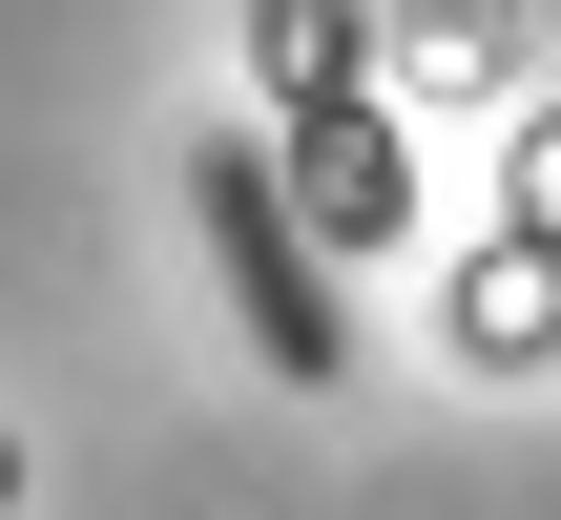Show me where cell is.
I'll list each match as a JSON object with an SVG mask.
<instances>
[{"mask_svg":"<svg viewBox=\"0 0 561 520\" xmlns=\"http://www.w3.org/2000/svg\"><path fill=\"white\" fill-rule=\"evenodd\" d=\"M271 167H291V208L333 229V271L416 250V125H396L375 83H291V104H271Z\"/></svg>","mask_w":561,"mask_h":520,"instance_id":"7a4b0ae2","label":"cell"},{"mask_svg":"<svg viewBox=\"0 0 561 520\" xmlns=\"http://www.w3.org/2000/svg\"><path fill=\"white\" fill-rule=\"evenodd\" d=\"M187 229H208V271H229V334H250V375H291V396H333L354 375V292H333V229L291 208V167H271V125H187Z\"/></svg>","mask_w":561,"mask_h":520,"instance_id":"6da1fadb","label":"cell"},{"mask_svg":"<svg viewBox=\"0 0 561 520\" xmlns=\"http://www.w3.org/2000/svg\"><path fill=\"white\" fill-rule=\"evenodd\" d=\"M21 479H42V459H21V417H0V520H21Z\"/></svg>","mask_w":561,"mask_h":520,"instance_id":"5b68a950","label":"cell"},{"mask_svg":"<svg viewBox=\"0 0 561 520\" xmlns=\"http://www.w3.org/2000/svg\"><path fill=\"white\" fill-rule=\"evenodd\" d=\"M250 63H271V104L291 83H354V0H250Z\"/></svg>","mask_w":561,"mask_h":520,"instance_id":"3957f363","label":"cell"},{"mask_svg":"<svg viewBox=\"0 0 561 520\" xmlns=\"http://www.w3.org/2000/svg\"><path fill=\"white\" fill-rule=\"evenodd\" d=\"M541 334H561V271H541V250H520V271L479 250V292H458V354H541Z\"/></svg>","mask_w":561,"mask_h":520,"instance_id":"277c9868","label":"cell"}]
</instances>
